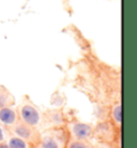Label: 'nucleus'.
Wrapping results in <instances>:
<instances>
[{"mask_svg":"<svg viewBox=\"0 0 137 148\" xmlns=\"http://www.w3.org/2000/svg\"><path fill=\"white\" fill-rule=\"evenodd\" d=\"M110 117L115 126H121V123H122V106H121L120 102H117V103L112 105L110 112Z\"/></svg>","mask_w":137,"mask_h":148,"instance_id":"7","label":"nucleus"},{"mask_svg":"<svg viewBox=\"0 0 137 148\" xmlns=\"http://www.w3.org/2000/svg\"><path fill=\"white\" fill-rule=\"evenodd\" d=\"M0 148H9V147H7V145L5 143H2V144H0Z\"/></svg>","mask_w":137,"mask_h":148,"instance_id":"12","label":"nucleus"},{"mask_svg":"<svg viewBox=\"0 0 137 148\" xmlns=\"http://www.w3.org/2000/svg\"><path fill=\"white\" fill-rule=\"evenodd\" d=\"M31 148H43V147H42L40 144H37V145H34V146H32Z\"/></svg>","mask_w":137,"mask_h":148,"instance_id":"13","label":"nucleus"},{"mask_svg":"<svg viewBox=\"0 0 137 148\" xmlns=\"http://www.w3.org/2000/svg\"><path fill=\"white\" fill-rule=\"evenodd\" d=\"M18 122L17 108L13 106H5L0 108V125L5 129H10Z\"/></svg>","mask_w":137,"mask_h":148,"instance_id":"5","label":"nucleus"},{"mask_svg":"<svg viewBox=\"0 0 137 148\" xmlns=\"http://www.w3.org/2000/svg\"><path fill=\"white\" fill-rule=\"evenodd\" d=\"M69 134L65 128H50L40 132L39 144L43 148H65Z\"/></svg>","mask_w":137,"mask_h":148,"instance_id":"1","label":"nucleus"},{"mask_svg":"<svg viewBox=\"0 0 137 148\" xmlns=\"http://www.w3.org/2000/svg\"><path fill=\"white\" fill-rule=\"evenodd\" d=\"M5 144L7 145L9 148H31L32 146L27 143L26 141H24L22 138H19L14 135H9Z\"/></svg>","mask_w":137,"mask_h":148,"instance_id":"8","label":"nucleus"},{"mask_svg":"<svg viewBox=\"0 0 137 148\" xmlns=\"http://www.w3.org/2000/svg\"><path fill=\"white\" fill-rule=\"evenodd\" d=\"M93 148H116V147H114L112 145L107 143V142H101V143H97L95 146H93Z\"/></svg>","mask_w":137,"mask_h":148,"instance_id":"11","label":"nucleus"},{"mask_svg":"<svg viewBox=\"0 0 137 148\" xmlns=\"http://www.w3.org/2000/svg\"><path fill=\"white\" fill-rule=\"evenodd\" d=\"M94 145L90 141H82V140H73L69 138L65 148H93Z\"/></svg>","mask_w":137,"mask_h":148,"instance_id":"9","label":"nucleus"},{"mask_svg":"<svg viewBox=\"0 0 137 148\" xmlns=\"http://www.w3.org/2000/svg\"><path fill=\"white\" fill-rule=\"evenodd\" d=\"M9 133H11V135L17 136L19 138H22L24 141H26L27 143H29L31 146L39 144V135H40V131L35 128L29 127L22 123V122L18 121L16 125L10 128Z\"/></svg>","mask_w":137,"mask_h":148,"instance_id":"4","label":"nucleus"},{"mask_svg":"<svg viewBox=\"0 0 137 148\" xmlns=\"http://www.w3.org/2000/svg\"><path fill=\"white\" fill-rule=\"evenodd\" d=\"M10 133L7 132V130L2 127L0 125V144H2V143H5L7 140V137H9Z\"/></svg>","mask_w":137,"mask_h":148,"instance_id":"10","label":"nucleus"},{"mask_svg":"<svg viewBox=\"0 0 137 148\" xmlns=\"http://www.w3.org/2000/svg\"><path fill=\"white\" fill-rule=\"evenodd\" d=\"M18 121L25 123L27 126L37 129L42 123V114L40 110L33 104L25 102L17 108Z\"/></svg>","mask_w":137,"mask_h":148,"instance_id":"2","label":"nucleus"},{"mask_svg":"<svg viewBox=\"0 0 137 148\" xmlns=\"http://www.w3.org/2000/svg\"><path fill=\"white\" fill-rule=\"evenodd\" d=\"M15 104V99L9 89L3 85H0V108L5 106H13Z\"/></svg>","mask_w":137,"mask_h":148,"instance_id":"6","label":"nucleus"},{"mask_svg":"<svg viewBox=\"0 0 137 148\" xmlns=\"http://www.w3.org/2000/svg\"><path fill=\"white\" fill-rule=\"evenodd\" d=\"M67 131L69 138L82 140V141H91L95 134V130L91 125L82 121H70L67 125Z\"/></svg>","mask_w":137,"mask_h":148,"instance_id":"3","label":"nucleus"}]
</instances>
